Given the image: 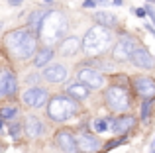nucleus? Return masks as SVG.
Instances as JSON below:
<instances>
[{
  "mask_svg": "<svg viewBox=\"0 0 155 153\" xmlns=\"http://www.w3.org/2000/svg\"><path fill=\"white\" fill-rule=\"evenodd\" d=\"M6 47L16 59H30L38 51V39L28 30H14L6 34Z\"/></svg>",
  "mask_w": 155,
  "mask_h": 153,
  "instance_id": "f257e3e1",
  "label": "nucleus"
},
{
  "mask_svg": "<svg viewBox=\"0 0 155 153\" xmlns=\"http://www.w3.org/2000/svg\"><path fill=\"white\" fill-rule=\"evenodd\" d=\"M67 28H69L67 16L59 10H49L41 22L39 35L45 43H59L63 39V35L67 34Z\"/></svg>",
  "mask_w": 155,
  "mask_h": 153,
  "instance_id": "f03ea898",
  "label": "nucleus"
},
{
  "mask_svg": "<svg viewBox=\"0 0 155 153\" xmlns=\"http://www.w3.org/2000/svg\"><path fill=\"white\" fill-rule=\"evenodd\" d=\"M110 41H112V35H110V31H108V28H104V26H94V28H91V30L87 31V35H84V39H83V49L87 51L88 55H100V53H104L106 51V47L110 45Z\"/></svg>",
  "mask_w": 155,
  "mask_h": 153,
  "instance_id": "7ed1b4c3",
  "label": "nucleus"
},
{
  "mask_svg": "<svg viewBox=\"0 0 155 153\" xmlns=\"http://www.w3.org/2000/svg\"><path fill=\"white\" fill-rule=\"evenodd\" d=\"M77 110L79 106L73 96H53L47 104V114L55 122H67L69 118L77 114Z\"/></svg>",
  "mask_w": 155,
  "mask_h": 153,
  "instance_id": "20e7f679",
  "label": "nucleus"
},
{
  "mask_svg": "<svg viewBox=\"0 0 155 153\" xmlns=\"http://www.w3.org/2000/svg\"><path fill=\"white\" fill-rule=\"evenodd\" d=\"M106 104L114 112H126L130 108V96L126 92V88L118 86V84L108 86V90H106Z\"/></svg>",
  "mask_w": 155,
  "mask_h": 153,
  "instance_id": "39448f33",
  "label": "nucleus"
},
{
  "mask_svg": "<svg viewBox=\"0 0 155 153\" xmlns=\"http://www.w3.org/2000/svg\"><path fill=\"white\" fill-rule=\"evenodd\" d=\"M137 47V41L132 37V35H124V37H120V41L114 45V61H128L130 57H132V53L136 51Z\"/></svg>",
  "mask_w": 155,
  "mask_h": 153,
  "instance_id": "423d86ee",
  "label": "nucleus"
},
{
  "mask_svg": "<svg viewBox=\"0 0 155 153\" xmlns=\"http://www.w3.org/2000/svg\"><path fill=\"white\" fill-rule=\"evenodd\" d=\"M18 88V80L10 69H0V98L12 96Z\"/></svg>",
  "mask_w": 155,
  "mask_h": 153,
  "instance_id": "0eeeda50",
  "label": "nucleus"
},
{
  "mask_svg": "<svg viewBox=\"0 0 155 153\" xmlns=\"http://www.w3.org/2000/svg\"><path fill=\"white\" fill-rule=\"evenodd\" d=\"M55 142H57V145H59L65 153H81L75 135H73V132H69V130H59V132H57Z\"/></svg>",
  "mask_w": 155,
  "mask_h": 153,
  "instance_id": "6e6552de",
  "label": "nucleus"
},
{
  "mask_svg": "<svg viewBox=\"0 0 155 153\" xmlns=\"http://www.w3.org/2000/svg\"><path fill=\"white\" fill-rule=\"evenodd\" d=\"M47 92L43 90V88H39V86H31V88H28L26 92H24V102L28 104V106H31V108H41L43 104H47Z\"/></svg>",
  "mask_w": 155,
  "mask_h": 153,
  "instance_id": "1a4fd4ad",
  "label": "nucleus"
},
{
  "mask_svg": "<svg viewBox=\"0 0 155 153\" xmlns=\"http://www.w3.org/2000/svg\"><path fill=\"white\" fill-rule=\"evenodd\" d=\"M79 80L84 83L87 86H91V88H102L104 86V76L100 75L98 69H88V67L81 69L79 71Z\"/></svg>",
  "mask_w": 155,
  "mask_h": 153,
  "instance_id": "9d476101",
  "label": "nucleus"
},
{
  "mask_svg": "<svg viewBox=\"0 0 155 153\" xmlns=\"http://www.w3.org/2000/svg\"><path fill=\"white\" fill-rule=\"evenodd\" d=\"M77 143H79V149L81 153H96L100 149V139L96 138V135L88 134V132H83V134L77 138Z\"/></svg>",
  "mask_w": 155,
  "mask_h": 153,
  "instance_id": "9b49d317",
  "label": "nucleus"
},
{
  "mask_svg": "<svg viewBox=\"0 0 155 153\" xmlns=\"http://www.w3.org/2000/svg\"><path fill=\"white\" fill-rule=\"evenodd\" d=\"M130 61L136 67H140V69H153L155 67V59L149 55V51L145 47H136V51L132 53Z\"/></svg>",
  "mask_w": 155,
  "mask_h": 153,
  "instance_id": "f8f14e48",
  "label": "nucleus"
},
{
  "mask_svg": "<svg viewBox=\"0 0 155 153\" xmlns=\"http://www.w3.org/2000/svg\"><path fill=\"white\" fill-rule=\"evenodd\" d=\"M134 88L143 98H153L155 96V80L151 76H136L134 79Z\"/></svg>",
  "mask_w": 155,
  "mask_h": 153,
  "instance_id": "ddd939ff",
  "label": "nucleus"
},
{
  "mask_svg": "<svg viewBox=\"0 0 155 153\" xmlns=\"http://www.w3.org/2000/svg\"><path fill=\"white\" fill-rule=\"evenodd\" d=\"M67 67H63V65H49L45 71H43V79L45 80H49V83H65L67 80Z\"/></svg>",
  "mask_w": 155,
  "mask_h": 153,
  "instance_id": "4468645a",
  "label": "nucleus"
},
{
  "mask_svg": "<svg viewBox=\"0 0 155 153\" xmlns=\"http://www.w3.org/2000/svg\"><path fill=\"white\" fill-rule=\"evenodd\" d=\"M134 126H136V118H134V116H120V118L114 120L112 132L116 135H124V134H128Z\"/></svg>",
  "mask_w": 155,
  "mask_h": 153,
  "instance_id": "2eb2a0df",
  "label": "nucleus"
},
{
  "mask_svg": "<svg viewBox=\"0 0 155 153\" xmlns=\"http://www.w3.org/2000/svg\"><path fill=\"white\" fill-rule=\"evenodd\" d=\"M83 47V41L79 37H67V39H61V45H59V53L65 55V57H71L75 55L77 51Z\"/></svg>",
  "mask_w": 155,
  "mask_h": 153,
  "instance_id": "dca6fc26",
  "label": "nucleus"
},
{
  "mask_svg": "<svg viewBox=\"0 0 155 153\" xmlns=\"http://www.w3.org/2000/svg\"><path fill=\"white\" fill-rule=\"evenodd\" d=\"M24 130H26V135H28V138L35 139V138H39V135L43 134V124H41V120L35 118V116H28Z\"/></svg>",
  "mask_w": 155,
  "mask_h": 153,
  "instance_id": "f3484780",
  "label": "nucleus"
},
{
  "mask_svg": "<svg viewBox=\"0 0 155 153\" xmlns=\"http://www.w3.org/2000/svg\"><path fill=\"white\" fill-rule=\"evenodd\" d=\"M67 94L69 96H73L75 100H84L88 94H91V86H87L84 83H71L67 86Z\"/></svg>",
  "mask_w": 155,
  "mask_h": 153,
  "instance_id": "a211bd4d",
  "label": "nucleus"
},
{
  "mask_svg": "<svg viewBox=\"0 0 155 153\" xmlns=\"http://www.w3.org/2000/svg\"><path fill=\"white\" fill-rule=\"evenodd\" d=\"M49 10H35L30 14V18H28V26H30L31 31H35V34H39V28H41V22L43 18H45V14Z\"/></svg>",
  "mask_w": 155,
  "mask_h": 153,
  "instance_id": "6ab92c4d",
  "label": "nucleus"
},
{
  "mask_svg": "<svg viewBox=\"0 0 155 153\" xmlns=\"http://www.w3.org/2000/svg\"><path fill=\"white\" fill-rule=\"evenodd\" d=\"M94 20L100 24V26H104V28H114L118 24V18H116V16L110 14V12H104V10L94 12Z\"/></svg>",
  "mask_w": 155,
  "mask_h": 153,
  "instance_id": "aec40b11",
  "label": "nucleus"
},
{
  "mask_svg": "<svg viewBox=\"0 0 155 153\" xmlns=\"http://www.w3.org/2000/svg\"><path fill=\"white\" fill-rule=\"evenodd\" d=\"M51 57H53V49L51 47H45V49H41L38 55H35V67H43V65H47V63L51 61Z\"/></svg>",
  "mask_w": 155,
  "mask_h": 153,
  "instance_id": "412c9836",
  "label": "nucleus"
},
{
  "mask_svg": "<svg viewBox=\"0 0 155 153\" xmlns=\"http://www.w3.org/2000/svg\"><path fill=\"white\" fill-rule=\"evenodd\" d=\"M151 106H153L151 98H145V102L141 104V120H143V122H147V120H149V112H151Z\"/></svg>",
  "mask_w": 155,
  "mask_h": 153,
  "instance_id": "4be33fe9",
  "label": "nucleus"
},
{
  "mask_svg": "<svg viewBox=\"0 0 155 153\" xmlns=\"http://www.w3.org/2000/svg\"><path fill=\"white\" fill-rule=\"evenodd\" d=\"M16 114H18V108L16 106H4L2 110H0V116H2L4 120H12Z\"/></svg>",
  "mask_w": 155,
  "mask_h": 153,
  "instance_id": "5701e85b",
  "label": "nucleus"
},
{
  "mask_svg": "<svg viewBox=\"0 0 155 153\" xmlns=\"http://www.w3.org/2000/svg\"><path fill=\"white\" fill-rule=\"evenodd\" d=\"M94 130L98 132V134H102V132H106L108 130V122H106V120H94Z\"/></svg>",
  "mask_w": 155,
  "mask_h": 153,
  "instance_id": "b1692460",
  "label": "nucleus"
},
{
  "mask_svg": "<svg viewBox=\"0 0 155 153\" xmlns=\"http://www.w3.org/2000/svg\"><path fill=\"white\" fill-rule=\"evenodd\" d=\"M20 132H22V128H20V124H12L10 126V135L12 138H18Z\"/></svg>",
  "mask_w": 155,
  "mask_h": 153,
  "instance_id": "393cba45",
  "label": "nucleus"
},
{
  "mask_svg": "<svg viewBox=\"0 0 155 153\" xmlns=\"http://www.w3.org/2000/svg\"><path fill=\"white\" fill-rule=\"evenodd\" d=\"M132 12H134V14H136V16H137V18H143V16H145V14H147V12H145V8H134V10H132Z\"/></svg>",
  "mask_w": 155,
  "mask_h": 153,
  "instance_id": "a878e982",
  "label": "nucleus"
},
{
  "mask_svg": "<svg viewBox=\"0 0 155 153\" xmlns=\"http://www.w3.org/2000/svg\"><path fill=\"white\" fill-rule=\"evenodd\" d=\"M122 142H124V139H122V138H118V139H114V142H110V143H108V145H106V149H112V147H116V145H118V143H122Z\"/></svg>",
  "mask_w": 155,
  "mask_h": 153,
  "instance_id": "bb28decb",
  "label": "nucleus"
},
{
  "mask_svg": "<svg viewBox=\"0 0 155 153\" xmlns=\"http://www.w3.org/2000/svg\"><path fill=\"white\" fill-rule=\"evenodd\" d=\"M83 6H84V8H94V6H96V0H84Z\"/></svg>",
  "mask_w": 155,
  "mask_h": 153,
  "instance_id": "cd10ccee",
  "label": "nucleus"
},
{
  "mask_svg": "<svg viewBox=\"0 0 155 153\" xmlns=\"http://www.w3.org/2000/svg\"><path fill=\"white\" fill-rule=\"evenodd\" d=\"M8 4H10V6H20L22 0H8Z\"/></svg>",
  "mask_w": 155,
  "mask_h": 153,
  "instance_id": "c85d7f7f",
  "label": "nucleus"
},
{
  "mask_svg": "<svg viewBox=\"0 0 155 153\" xmlns=\"http://www.w3.org/2000/svg\"><path fill=\"white\" fill-rule=\"evenodd\" d=\"M112 2L116 4V6H120V4H122V0H112Z\"/></svg>",
  "mask_w": 155,
  "mask_h": 153,
  "instance_id": "c756f323",
  "label": "nucleus"
},
{
  "mask_svg": "<svg viewBox=\"0 0 155 153\" xmlns=\"http://www.w3.org/2000/svg\"><path fill=\"white\" fill-rule=\"evenodd\" d=\"M96 2H98V4H106V2H108V0H96Z\"/></svg>",
  "mask_w": 155,
  "mask_h": 153,
  "instance_id": "7c9ffc66",
  "label": "nucleus"
},
{
  "mask_svg": "<svg viewBox=\"0 0 155 153\" xmlns=\"http://www.w3.org/2000/svg\"><path fill=\"white\" fill-rule=\"evenodd\" d=\"M2 120H4V118H2V116H0V132H2Z\"/></svg>",
  "mask_w": 155,
  "mask_h": 153,
  "instance_id": "2f4dec72",
  "label": "nucleus"
},
{
  "mask_svg": "<svg viewBox=\"0 0 155 153\" xmlns=\"http://www.w3.org/2000/svg\"><path fill=\"white\" fill-rule=\"evenodd\" d=\"M45 2H53V0H45Z\"/></svg>",
  "mask_w": 155,
  "mask_h": 153,
  "instance_id": "473e14b6",
  "label": "nucleus"
},
{
  "mask_svg": "<svg viewBox=\"0 0 155 153\" xmlns=\"http://www.w3.org/2000/svg\"><path fill=\"white\" fill-rule=\"evenodd\" d=\"M149 2H155V0H149Z\"/></svg>",
  "mask_w": 155,
  "mask_h": 153,
  "instance_id": "72a5a7b5",
  "label": "nucleus"
}]
</instances>
